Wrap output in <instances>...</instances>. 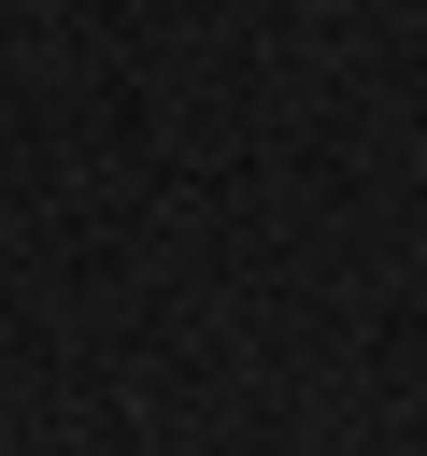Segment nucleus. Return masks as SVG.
Segmentation results:
<instances>
[]
</instances>
